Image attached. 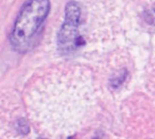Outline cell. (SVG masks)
Instances as JSON below:
<instances>
[{"instance_id": "obj_1", "label": "cell", "mask_w": 155, "mask_h": 139, "mask_svg": "<svg viewBox=\"0 0 155 139\" xmlns=\"http://www.w3.org/2000/svg\"><path fill=\"white\" fill-rule=\"evenodd\" d=\"M49 11V0H28L23 4L9 37L15 51L25 53L34 46Z\"/></svg>"}, {"instance_id": "obj_2", "label": "cell", "mask_w": 155, "mask_h": 139, "mask_svg": "<svg viewBox=\"0 0 155 139\" xmlns=\"http://www.w3.org/2000/svg\"><path fill=\"white\" fill-rule=\"evenodd\" d=\"M80 19L79 5L74 1L68 2L65 8V20L58 36V45L61 51L69 53L81 46V36L79 35Z\"/></svg>"}, {"instance_id": "obj_3", "label": "cell", "mask_w": 155, "mask_h": 139, "mask_svg": "<svg viewBox=\"0 0 155 139\" xmlns=\"http://www.w3.org/2000/svg\"><path fill=\"white\" fill-rule=\"evenodd\" d=\"M144 20L149 25L155 27V5L144 13Z\"/></svg>"}, {"instance_id": "obj_4", "label": "cell", "mask_w": 155, "mask_h": 139, "mask_svg": "<svg viewBox=\"0 0 155 139\" xmlns=\"http://www.w3.org/2000/svg\"><path fill=\"white\" fill-rule=\"evenodd\" d=\"M39 139H44V138H39Z\"/></svg>"}]
</instances>
